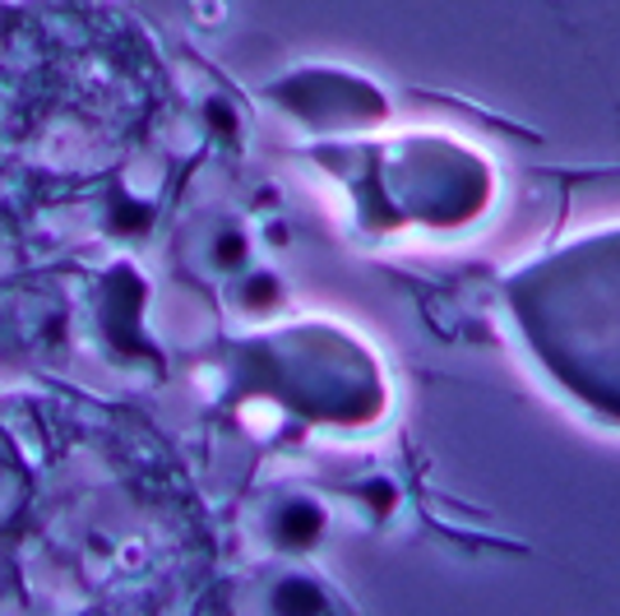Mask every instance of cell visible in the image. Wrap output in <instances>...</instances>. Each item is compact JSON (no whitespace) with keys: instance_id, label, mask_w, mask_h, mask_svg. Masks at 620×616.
<instances>
[{"instance_id":"obj_1","label":"cell","mask_w":620,"mask_h":616,"mask_svg":"<svg viewBox=\"0 0 620 616\" xmlns=\"http://www.w3.org/2000/svg\"><path fill=\"white\" fill-rule=\"evenodd\" d=\"M528 352L570 399L620 422V227L556 246L505 284Z\"/></svg>"}]
</instances>
